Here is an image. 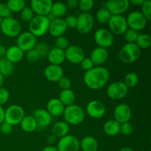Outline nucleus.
<instances>
[{"label": "nucleus", "instance_id": "33", "mask_svg": "<svg viewBox=\"0 0 151 151\" xmlns=\"http://www.w3.org/2000/svg\"><path fill=\"white\" fill-rule=\"evenodd\" d=\"M140 50H147L151 45V38L148 34H139L135 43Z\"/></svg>", "mask_w": 151, "mask_h": 151}, {"label": "nucleus", "instance_id": "45", "mask_svg": "<svg viewBox=\"0 0 151 151\" xmlns=\"http://www.w3.org/2000/svg\"><path fill=\"white\" fill-rule=\"evenodd\" d=\"M59 87L61 88V90H66V89H70L71 86H72V82L70 80L66 77H63L60 78L58 82Z\"/></svg>", "mask_w": 151, "mask_h": 151}, {"label": "nucleus", "instance_id": "55", "mask_svg": "<svg viewBox=\"0 0 151 151\" xmlns=\"http://www.w3.org/2000/svg\"><path fill=\"white\" fill-rule=\"evenodd\" d=\"M41 151H58L57 147L53 145H48L47 147H44Z\"/></svg>", "mask_w": 151, "mask_h": 151}, {"label": "nucleus", "instance_id": "44", "mask_svg": "<svg viewBox=\"0 0 151 151\" xmlns=\"http://www.w3.org/2000/svg\"><path fill=\"white\" fill-rule=\"evenodd\" d=\"M35 49L38 52V53L40 54L41 57L47 56V55H48L49 52H50V47H49L46 43L44 42H41L39 43V44H36Z\"/></svg>", "mask_w": 151, "mask_h": 151}, {"label": "nucleus", "instance_id": "25", "mask_svg": "<svg viewBox=\"0 0 151 151\" xmlns=\"http://www.w3.org/2000/svg\"><path fill=\"white\" fill-rule=\"evenodd\" d=\"M24 52L19 48L17 46H11L6 49L5 58L6 59L13 63V64L16 63H19L23 59Z\"/></svg>", "mask_w": 151, "mask_h": 151}, {"label": "nucleus", "instance_id": "53", "mask_svg": "<svg viewBox=\"0 0 151 151\" xmlns=\"http://www.w3.org/2000/svg\"><path fill=\"white\" fill-rule=\"evenodd\" d=\"M4 122V110L2 106H0V125Z\"/></svg>", "mask_w": 151, "mask_h": 151}, {"label": "nucleus", "instance_id": "8", "mask_svg": "<svg viewBox=\"0 0 151 151\" xmlns=\"http://www.w3.org/2000/svg\"><path fill=\"white\" fill-rule=\"evenodd\" d=\"M94 25V19L89 13H82L77 17L76 29L81 34H87Z\"/></svg>", "mask_w": 151, "mask_h": 151}, {"label": "nucleus", "instance_id": "57", "mask_svg": "<svg viewBox=\"0 0 151 151\" xmlns=\"http://www.w3.org/2000/svg\"><path fill=\"white\" fill-rule=\"evenodd\" d=\"M4 77L2 75L0 74V88L2 87L3 83H4Z\"/></svg>", "mask_w": 151, "mask_h": 151}, {"label": "nucleus", "instance_id": "39", "mask_svg": "<svg viewBox=\"0 0 151 151\" xmlns=\"http://www.w3.org/2000/svg\"><path fill=\"white\" fill-rule=\"evenodd\" d=\"M94 5L93 0H81L78 1V7L83 13H88Z\"/></svg>", "mask_w": 151, "mask_h": 151}, {"label": "nucleus", "instance_id": "30", "mask_svg": "<svg viewBox=\"0 0 151 151\" xmlns=\"http://www.w3.org/2000/svg\"><path fill=\"white\" fill-rule=\"evenodd\" d=\"M58 99L65 107L71 106L75 101V94L72 89L61 90Z\"/></svg>", "mask_w": 151, "mask_h": 151}, {"label": "nucleus", "instance_id": "10", "mask_svg": "<svg viewBox=\"0 0 151 151\" xmlns=\"http://www.w3.org/2000/svg\"><path fill=\"white\" fill-rule=\"evenodd\" d=\"M128 27L130 29H134L138 32L142 30L147 25V20L145 19L142 13L138 10L132 11L128 14V18H126Z\"/></svg>", "mask_w": 151, "mask_h": 151}, {"label": "nucleus", "instance_id": "28", "mask_svg": "<svg viewBox=\"0 0 151 151\" xmlns=\"http://www.w3.org/2000/svg\"><path fill=\"white\" fill-rule=\"evenodd\" d=\"M103 131L108 136L114 137L119 134L120 131V124L115 119H109L106 121L103 125Z\"/></svg>", "mask_w": 151, "mask_h": 151}, {"label": "nucleus", "instance_id": "15", "mask_svg": "<svg viewBox=\"0 0 151 151\" xmlns=\"http://www.w3.org/2000/svg\"><path fill=\"white\" fill-rule=\"evenodd\" d=\"M128 0H109L106 3V7L112 16H122L129 8Z\"/></svg>", "mask_w": 151, "mask_h": 151}, {"label": "nucleus", "instance_id": "52", "mask_svg": "<svg viewBox=\"0 0 151 151\" xmlns=\"http://www.w3.org/2000/svg\"><path fill=\"white\" fill-rule=\"evenodd\" d=\"M56 141H57V138L55 136H53L52 134H51V135L47 137V142L50 145H52L53 144L56 142Z\"/></svg>", "mask_w": 151, "mask_h": 151}, {"label": "nucleus", "instance_id": "26", "mask_svg": "<svg viewBox=\"0 0 151 151\" xmlns=\"http://www.w3.org/2000/svg\"><path fill=\"white\" fill-rule=\"evenodd\" d=\"M69 125L65 121H59L52 128V134L56 138L61 139L69 134Z\"/></svg>", "mask_w": 151, "mask_h": 151}, {"label": "nucleus", "instance_id": "60", "mask_svg": "<svg viewBox=\"0 0 151 151\" xmlns=\"http://www.w3.org/2000/svg\"><path fill=\"white\" fill-rule=\"evenodd\" d=\"M149 151H150V150H149Z\"/></svg>", "mask_w": 151, "mask_h": 151}, {"label": "nucleus", "instance_id": "4", "mask_svg": "<svg viewBox=\"0 0 151 151\" xmlns=\"http://www.w3.org/2000/svg\"><path fill=\"white\" fill-rule=\"evenodd\" d=\"M50 22L47 16H35L29 23V32L34 36L41 37L49 30Z\"/></svg>", "mask_w": 151, "mask_h": 151}, {"label": "nucleus", "instance_id": "20", "mask_svg": "<svg viewBox=\"0 0 151 151\" xmlns=\"http://www.w3.org/2000/svg\"><path fill=\"white\" fill-rule=\"evenodd\" d=\"M44 75L50 82L58 83L63 77V69L60 66L50 64L44 69Z\"/></svg>", "mask_w": 151, "mask_h": 151}, {"label": "nucleus", "instance_id": "40", "mask_svg": "<svg viewBox=\"0 0 151 151\" xmlns=\"http://www.w3.org/2000/svg\"><path fill=\"white\" fill-rule=\"evenodd\" d=\"M69 46V40L66 37L60 36L55 38V47H56V48L60 49V50L65 51Z\"/></svg>", "mask_w": 151, "mask_h": 151}, {"label": "nucleus", "instance_id": "47", "mask_svg": "<svg viewBox=\"0 0 151 151\" xmlns=\"http://www.w3.org/2000/svg\"><path fill=\"white\" fill-rule=\"evenodd\" d=\"M10 98V92L6 88H0V106L5 104Z\"/></svg>", "mask_w": 151, "mask_h": 151}, {"label": "nucleus", "instance_id": "11", "mask_svg": "<svg viewBox=\"0 0 151 151\" xmlns=\"http://www.w3.org/2000/svg\"><path fill=\"white\" fill-rule=\"evenodd\" d=\"M94 39L99 47L107 49L114 43V35L109 29L100 28L94 32Z\"/></svg>", "mask_w": 151, "mask_h": 151}, {"label": "nucleus", "instance_id": "56", "mask_svg": "<svg viewBox=\"0 0 151 151\" xmlns=\"http://www.w3.org/2000/svg\"><path fill=\"white\" fill-rule=\"evenodd\" d=\"M6 53V49L2 44H0V58H4L5 56Z\"/></svg>", "mask_w": 151, "mask_h": 151}, {"label": "nucleus", "instance_id": "48", "mask_svg": "<svg viewBox=\"0 0 151 151\" xmlns=\"http://www.w3.org/2000/svg\"><path fill=\"white\" fill-rule=\"evenodd\" d=\"M65 22L66 24L67 27L70 28H76L77 25V16L74 15H69L66 16V19H64Z\"/></svg>", "mask_w": 151, "mask_h": 151}, {"label": "nucleus", "instance_id": "49", "mask_svg": "<svg viewBox=\"0 0 151 151\" xmlns=\"http://www.w3.org/2000/svg\"><path fill=\"white\" fill-rule=\"evenodd\" d=\"M80 64H81V68L83 70H85L86 72L90 70V69H91L94 66V65L93 64L92 61H91L89 58H85Z\"/></svg>", "mask_w": 151, "mask_h": 151}, {"label": "nucleus", "instance_id": "59", "mask_svg": "<svg viewBox=\"0 0 151 151\" xmlns=\"http://www.w3.org/2000/svg\"><path fill=\"white\" fill-rule=\"evenodd\" d=\"M1 22H2V19H1V18L0 17V27H1Z\"/></svg>", "mask_w": 151, "mask_h": 151}, {"label": "nucleus", "instance_id": "16", "mask_svg": "<svg viewBox=\"0 0 151 151\" xmlns=\"http://www.w3.org/2000/svg\"><path fill=\"white\" fill-rule=\"evenodd\" d=\"M86 114L93 119H100L105 115L106 111V106L97 100L88 102L86 108Z\"/></svg>", "mask_w": 151, "mask_h": 151}, {"label": "nucleus", "instance_id": "1", "mask_svg": "<svg viewBox=\"0 0 151 151\" xmlns=\"http://www.w3.org/2000/svg\"><path fill=\"white\" fill-rule=\"evenodd\" d=\"M109 71L102 66H94L83 75L84 83L91 90H98L104 87L109 82Z\"/></svg>", "mask_w": 151, "mask_h": 151}, {"label": "nucleus", "instance_id": "51", "mask_svg": "<svg viewBox=\"0 0 151 151\" xmlns=\"http://www.w3.org/2000/svg\"><path fill=\"white\" fill-rule=\"evenodd\" d=\"M78 1H78V0H69L66 2V7L71 9V10L77 8L78 7Z\"/></svg>", "mask_w": 151, "mask_h": 151}, {"label": "nucleus", "instance_id": "19", "mask_svg": "<svg viewBox=\"0 0 151 151\" xmlns=\"http://www.w3.org/2000/svg\"><path fill=\"white\" fill-rule=\"evenodd\" d=\"M67 29L68 27L64 19L62 18H56L55 19L50 22L48 32L53 37L58 38V37L63 36Z\"/></svg>", "mask_w": 151, "mask_h": 151}, {"label": "nucleus", "instance_id": "43", "mask_svg": "<svg viewBox=\"0 0 151 151\" xmlns=\"http://www.w3.org/2000/svg\"><path fill=\"white\" fill-rule=\"evenodd\" d=\"M134 131V127L130 122L120 124V131L119 133L124 136H130Z\"/></svg>", "mask_w": 151, "mask_h": 151}, {"label": "nucleus", "instance_id": "13", "mask_svg": "<svg viewBox=\"0 0 151 151\" xmlns=\"http://www.w3.org/2000/svg\"><path fill=\"white\" fill-rule=\"evenodd\" d=\"M58 151H79L80 141L73 135H66L60 139L57 145Z\"/></svg>", "mask_w": 151, "mask_h": 151}, {"label": "nucleus", "instance_id": "2", "mask_svg": "<svg viewBox=\"0 0 151 151\" xmlns=\"http://www.w3.org/2000/svg\"><path fill=\"white\" fill-rule=\"evenodd\" d=\"M63 116L65 122L69 125H78L84 120L86 112L80 106L72 104L65 107Z\"/></svg>", "mask_w": 151, "mask_h": 151}, {"label": "nucleus", "instance_id": "29", "mask_svg": "<svg viewBox=\"0 0 151 151\" xmlns=\"http://www.w3.org/2000/svg\"><path fill=\"white\" fill-rule=\"evenodd\" d=\"M20 126L22 131L26 133H32L35 131L38 128V125L33 116L27 115L24 116L22 122H20Z\"/></svg>", "mask_w": 151, "mask_h": 151}, {"label": "nucleus", "instance_id": "9", "mask_svg": "<svg viewBox=\"0 0 151 151\" xmlns=\"http://www.w3.org/2000/svg\"><path fill=\"white\" fill-rule=\"evenodd\" d=\"M36 42V37L29 31H26L21 32L17 36L16 46L23 52H28L35 48L37 44Z\"/></svg>", "mask_w": 151, "mask_h": 151}, {"label": "nucleus", "instance_id": "14", "mask_svg": "<svg viewBox=\"0 0 151 151\" xmlns=\"http://www.w3.org/2000/svg\"><path fill=\"white\" fill-rule=\"evenodd\" d=\"M65 52V58L73 64H80L85 58V52L80 46L69 45Z\"/></svg>", "mask_w": 151, "mask_h": 151}, {"label": "nucleus", "instance_id": "37", "mask_svg": "<svg viewBox=\"0 0 151 151\" xmlns=\"http://www.w3.org/2000/svg\"><path fill=\"white\" fill-rule=\"evenodd\" d=\"M123 35L127 43H128V44H135L139 35V32L137 30L128 28V29L124 32Z\"/></svg>", "mask_w": 151, "mask_h": 151}, {"label": "nucleus", "instance_id": "36", "mask_svg": "<svg viewBox=\"0 0 151 151\" xmlns=\"http://www.w3.org/2000/svg\"><path fill=\"white\" fill-rule=\"evenodd\" d=\"M139 82V76L134 72L128 73L125 77L123 83L128 88H132L136 86Z\"/></svg>", "mask_w": 151, "mask_h": 151}, {"label": "nucleus", "instance_id": "5", "mask_svg": "<svg viewBox=\"0 0 151 151\" xmlns=\"http://www.w3.org/2000/svg\"><path fill=\"white\" fill-rule=\"evenodd\" d=\"M0 29L5 36L8 38H15L21 33L22 26L17 19L10 16L2 19Z\"/></svg>", "mask_w": 151, "mask_h": 151}, {"label": "nucleus", "instance_id": "3", "mask_svg": "<svg viewBox=\"0 0 151 151\" xmlns=\"http://www.w3.org/2000/svg\"><path fill=\"white\" fill-rule=\"evenodd\" d=\"M141 55V50L136 44L126 43L122 46L118 53L119 59L125 63H132L137 61Z\"/></svg>", "mask_w": 151, "mask_h": 151}, {"label": "nucleus", "instance_id": "23", "mask_svg": "<svg viewBox=\"0 0 151 151\" xmlns=\"http://www.w3.org/2000/svg\"><path fill=\"white\" fill-rule=\"evenodd\" d=\"M33 117L36 121L38 127H47L52 121V116L46 109H37L34 113Z\"/></svg>", "mask_w": 151, "mask_h": 151}, {"label": "nucleus", "instance_id": "32", "mask_svg": "<svg viewBox=\"0 0 151 151\" xmlns=\"http://www.w3.org/2000/svg\"><path fill=\"white\" fill-rule=\"evenodd\" d=\"M67 11L66 4L60 1L53 2L51 9V13L55 18H61L64 16Z\"/></svg>", "mask_w": 151, "mask_h": 151}, {"label": "nucleus", "instance_id": "21", "mask_svg": "<svg viewBox=\"0 0 151 151\" xmlns=\"http://www.w3.org/2000/svg\"><path fill=\"white\" fill-rule=\"evenodd\" d=\"M89 58L94 66H101V65L104 64L107 61L109 58V52L107 49L97 47L91 51Z\"/></svg>", "mask_w": 151, "mask_h": 151}, {"label": "nucleus", "instance_id": "46", "mask_svg": "<svg viewBox=\"0 0 151 151\" xmlns=\"http://www.w3.org/2000/svg\"><path fill=\"white\" fill-rule=\"evenodd\" d=\"M11 15V11L7 7L6 3H0V17L1 19H6L10 17Z\"/></svg>", "mask_w": 151, "mask_h": 151}, {"label": "nucleus", "instance_id": "35", "mask_svg": "<svg viewBox=\"0 0 151 151\" xmlns=\"http://www.w3.org/2000/svg\"><path fill=\"white\" fill-rule=\"evenodd\" d=\"M112 15L110 12L106 9V7H102L99 9L96 13V20L100 24H106L109 22V19L111 17Z\"/></svg>", "mask_w": 151, "mask_h": 151}, {"label": "nucleus", "instance_id": "54", "mask_svg": "<svg viewBox=\"0 0 151 151\" xmlns=\"http://www.w3.org/2000/svg\"><path fill=\"white\" fill-rule=\"evenodd\" d=\"M144 1L145 0H131V1H129V3L135 6H142Z\"/></svg>", "mask_w": 151, "mask_h": 151}, {"label": "nucleus", "instance_id": "42", "mask_svg": "<svg viewBox=\"0 0 151 151\" xmlns=\"http://www.w3.org/2000/svg\"><path fill=\"white\" fill-rule=\"evenodd\" d=\"M41 58V55H40L39 53H38V52L37 51L35 48L29 50V51L27 52L26 58L27 60V61H29V63H36L37 61H38V60H40Z\"/></svg>", "mask_w": 151, "mask_h": 151}, {"label": "nucleus", "instance_id": "6", "mask_svg": "<svg viewBox=\"0 0 151 151\" xmlns=\"http://www.w3.org/2000/svg\"><path fill=\"white\" fill-rule=\"evenodd\" d=\"M24 116V110L19 105H12L4 110V122L12 126L20 124Z\"/></svg>", "mask_w": 151, "mask_h": 151}, {"label": "nucleus", "instance_id": "38", "mask_svg": "<svg viewBox=\"0 0 151 151\" xmlns=\"http://www.w3.org/2000/svg\"><path fill=\"white\" fill-rule=\"evenodd\" d=\"M34 14H35V13H33L32 10L31 9V7L26 6V7L20 12L21 19H22L24 22H25V23L29 24V22L32 21V19H33L34 16H35Z\"/></svg>", "mask_w": 151, "mask_h": 151}, {"label": "nucleus", "instance_id": "34", "mask_svg": "<svg viewBox=\"0 0 151 151\" xmlns=\"http://www.w3.org/2000/svg\"><path fill=\"white\" fill-rule=\"evenodd\" d=\"M6 4L11 13H19L26 7V3L24 0H9Z\"/></svg>", "mask_w": 151, "mask_h": 151}, {"label": "nucleus", "instance_id": "50", "mask_svg": "<svg viewBox=\"0 0 151 151\" xmlns=\"http://www.w3.org/2000/svg\"><path fill=\"white\" fill-rule=\"evenodd\" d=\"M12 131H13V126L10 124L4 122L1 125H0V132L4 135H8L11 134Z\"/></svg>", "mask_w": 151, "mask_h": 151}, {"label": "nucleus", "instance_id": "12", "mask_svg": "<svg viewBox=\"0 0 151 151\" xmlns=\"http://www.w3.org/2000/svg\"><path fill=\"white\" fill-rule=\"evenodd\" d=\"M109 29L112 34L115 35H122L128 29L126 18L123 16H111L109 22Z\"/></svg>", "mask_w": 151, "mask_h": 151}, {"label": "nucleus", "instance_id": "22", "mask_svg": "<svg viewBox=\"0 0 151 151\" xmlns=\"http://www.w3.org/2000/svg\"><path fill=\"white\" fill-rule=\"evenodd\" d=\"M65 106L58 98H52L48 101L46 110L52 116H60L63 115Z\"/></svg>", "mask_w": 151, "mask_h": 151}, {"label": "nucleus", "instance_id": "31", "mask_svg": "<svg viewBox=\"0 0 151 151\" xmlns=\"http://www.w3.org/2000/svg\"><path fill=\"white\" fill-rule=\"evenodd\" d=\"M14 71V64L5 58H0V74L3 76H9Z\"/></svg>", "mask_w": 151, "mask_h": 151}, {"label": "nucleus", "instance_id": "27", "mask_svg": "<svg viewBox=\"0 0 151 151\" xmlns=\"http://www.w3.org/2000/svg\"><path fill=\"white\" fill-rule=\"evenodd\" d=\"M80 147L83 151H97L99 144L94 137L87 136L81 140L80 142Z\"/></svg>", "mask_w": 151, "mask_h": 151}, {"label": "nucleus", "instance_id": "41", "mask_svg": "<svg viewBox=\"0 0 151 151\" xmlns=\"http://www.w3.org/2000/svg\"><path fill=\"white\" fill-rule=\"evenodd\" d=\"M141 7V13L147 21H150L151 19V1L150 0H145Z\"/></svg>", "mask_w": 151, "mask_h": 151}, {"label": "nucleus", "instance_id": "58", "mask_svg": "<svg viewBox=\"0 0 151 151\" xmlns=\"http://www.w3.org/2000/svg\"><path fill=\"white\" fill-rule=\"evenodd\" d=\"M119 151H135L134 149H132L131 147H122Z\"/></svg>", "mask_w": 151, "mask_h": 151}, {"label": "nucleus", "instance_id": "24", "mask_svg": "<svg viewBox=\"0 0 151 151\" xmlns=\"http://www.w3.org/2000/svg\"><path fill=\"white\" fill-rule=\"evenodd\" d=\"M47 57L50 64L57 66H60V64H62L66 60L64 51L56 47L50 49Z\"/></svg>", "mask_w": 151, "mask_h": 151}, {"label": "nucleus", "instance_id": "7", "mask_svg": "<svg viewBox=\"0 0 151 151\" xmlns=\"http://www.w3.org/2000/svg\"><path fill=\"white\" fill-rule=\"evenodd\" d=\"M128 93V88L122 81H115L111 83L106 89L108 97L115 100L125 98Z\"/></svg>", "mask_w": 151, "mask_h": 151}, {"label": "nucleus", "instance_id": "18", "mask_svg": "<svg viewBox=\"0 0 151 151\" xmlns=\"http://www.w3.org/2000/svg\"><path fill=\"white\" fill-rule=\"evenodd\" d=\"M52 4V0H32L30 7L36 16H47L51 13Z\"/></svg>", "mask_w": 151, "mask_h": 151}, {"label": "nucleus", "instance_id": "17", "mask_svg": "<svg viewBox=\"0 0 151 151\" xmlns=\"http://www.w3.org/2000/svg\"><path fill=\"white\" fill-rule=\"evenodd\" d=\"M132 116L131 107L126 103H120L115 107L114 110V119L119 124L129 122Z\"/></svg>", "mask_w": 151, "mask_h": 151}]
</instances>
